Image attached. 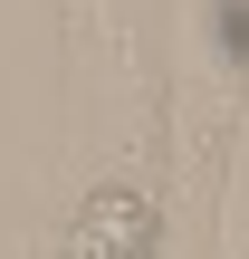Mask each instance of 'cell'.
I'll use <instances>...</instances> for the list:
<instances>
[{"instance_id": "1", "label": "cell", "mask_w": 249, "mask_h": 259, "mask_svg": "<svg viewBox=\"0 0 249 259\" xmlns=\"http://www.w3.org/2000/svg\"><path fill=\"white\" fill-rule=\"evenodd\" d=\"M163 240V211H154V192L134 183V173H106L77 211H67V231H58V259H154Z\"/></svg>"}]
</instances>
